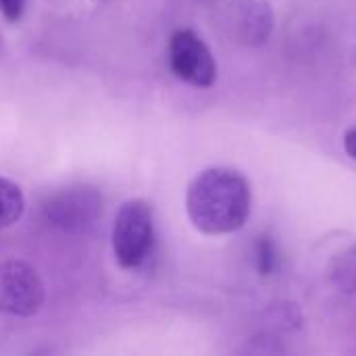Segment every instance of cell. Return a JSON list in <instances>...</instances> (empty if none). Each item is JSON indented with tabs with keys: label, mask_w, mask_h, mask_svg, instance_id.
Here are the masks:
<instances>
[{
	"label": "cell",
	"mask_w": 356,
	"mask_h": 356,
	"mask_svg": "<svg viewBox=\"0 0 356 356\" xmlns=\"http://www.w3.org/2000/svg\"><path fill=\"white\" fill-rule=\"evenodd\" d=\"M186 211L192 225L207 236L234 234L248 221L250 186L236 169H207L188 186Z\"/></svg>",
	"instance_id": "obj_1"
},
{
	"label": "cell",
	"mask_w": 356,
	"mask_h": 356,
	"mask_svg": "<svg viewBox=\"0 0 356 356\" xmlns=\"http://www.w3.org/2000/svg\"><path fill=\"white\" fill-rule=\"evenodd\" d=\"M102 215V196L88 186H73L56 192L44 204V217L63 232H86Z\"/></svg>",
	"instance_id": "obj_4"
},
{
	"label": "cell",
	"mask_w": 356,
	"mask_h": 356,
	"mask_svg": "<svg viewBox=\"0 0 356 356\" xmlns=\"http://www.w3.org/2000/svg\"><path fill=\"white\" fill-rule=\"evenodd\" d=\"M25 211V198L21 188L0 175V229L15 225Z\"/></svg>",
	"instance_id": "obj_7"
},
{
	"label": "cell",
	"mask_w": 356,
	"mask_h": 356,
	"mask_svg": "<svg viewBox=\"0 0 356 356\" xmlns=\"http://www.w3.org/2000/svg\"><path fill=\"white\" fill-rule=\"evenodd\" d=\"M154 219L148 202L134 198L121 204L113 225V252L123 269H138L150 254Z\"/></svg>",
	"instance_id": "obj_2"
},
{
	"label": "cell",
	"mask_w": 356,
	"mask_h": 356,
	"mask_svg": "<svg viewBox=\"0 0 356 356\" xmlns=\"http://www.w3.org/2000/svg\"><path fill=\"white\" fill-rule=\"evenodd\" d=\"M44 305V284L33 267L23 261L0 263V313L31 317Z\"/></svg>",
	"instance_id": "obj_3"
},
{
	"label": "cell",
	"mask_w": 356,
	"mask_h": 356,
	"mask_svg": "<svg viewBox=\"0 0 356 356\" xmlns=\"http://www.w3.org/2000/svg\"><path fill=\"white\" fill-rule=\"evenodd\" d=\"M257 269L263 275H271L277 269V250L269 238H261L257 242Z\"/></svg>",
	"instance_id": "obj_9"
},
{
	"label": "cell",
	"mask_w": 356,
	"mask_h": 356,
	"mask_svg": "<svg viewBox=\"0 0 356 356\" xmlns=\"http://www.w3.org/2000/svg\"><path fill=\"white\" fill-rule=\"evenodd\" d=\"M223 23L236 42L259 46L265 44L273 31V10L269 0H234L225 8Z\"/></svg>",
	"instance_id": "obj_6"
},
{
	"label": "cell",
	"mask_w": 356,
	"mask_h": 356,
	"mask_svg": "<svg viewBox=\"0 0 356 356\" xmlns=\"http://www.w3.org/2000/svg\"><path fill=\"white\" fill-rule=\"evenodd\" d=\"M25 0H0V10L8 21H17L23 15Z\"/></svg>",
	"instance_id": "obj_10"
},
{
	"label": "cell",
	"mask_w": 356,
	"mask_h": 356,
	"mask_svg": "<svg viewBox=\"0 0 356 356\" xmlns=\"http://www.w3.org/2000/svg\"><path fill=\"white\" fill-rule=\"evenodd\" d=\"M169 67L181 81L196 88H211L217 79L213 52L192 29H177L169 40Z\"/></svg>",
	"instance_id": "obj_5"
},
{
	"label": "cell",
	"mask_w": 356,
	"mask_h": 356,
	"mask_svg": "<svg viewBox=\"0 0 356 356\" xmlns=\"http://www.w3.org/2000/svg\"><path fill=\"white\" fill-rule=\"evenodd\" d=\"M344 150L356 161V127H350L344 134Z\"/></svg>",
	"instance_id": "obj_11"
},
{
	"label": "cell",
	"mask_w": 356,
	"mask_h": 356,
	"mask_svg": "<svg viewBox=\"0 0 356 356\" xmlns=\"http://www.w3.org/2000/svg\"><path fill=\"white\" fill-rule=\"evenodd\" d=\"M332 282L346 294H356V246L342 252L332 269H330Z\"/></svg>",
	"instance_id": "obj_8"
}]
</instances>
